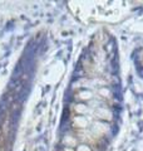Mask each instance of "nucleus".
<instances>
[{
    "label": "nucleus",
    "mask_w": 143,
    "mask_h": 151,
    "mask_svg": "<svg viewBox=\"0 0 143 151\" xmlns=\"http://www.w3.org/2000/svg\"><path fill=\"white\" fill-rule=\"evenodd\" d=\"M78 97H79V100H82V101H88L93 96H92V92L90 91H80L79 94H78Z\"/></svg>",
    "instance_id": "f257e3e1"
},
{
    "label": "nucleus",
    "mask_w": 143,
    "mask_h": 151,
    "mask_svg": "<svg viewBox=\"0 0 143 151\" xmlns=\"http://www.w3.org/2000/svg\"><path fill=\"white\" fill-rule=\"evenodd\" d=\"M75 151H92V147L87 144H80L75 147Z\"/></svg>",
    "instance_id": "f03ea898"
},
{
    "label": "nucleus",
    "mask_w": 143,
    "mask_h": 151,
    "mask_svg": "<svg viewBox=\"0 0 143 151\" xmlns=\"http://www.w3.org/2000/svg\"><path fill=\"white\" fill-rule=\"evenodd\" d=\"M0 151H3V150H0Z\"/></svg>",
    "instance_id": "39448f33"
},
{
    "label": "nucleus",
    "mask_w": 143,
    "mask_h": 151,
    "mask_svg": "<svg viewBox=\"0 0 143 151\" xmlns=\"http://www.w3.org/2000/svg\"><path fill=\"white\" fill-rule=\"evenodd\" d=\"M75 111H77V113H84L87 111V106L84 103H78V105H75Z\"/></svg>",
    "instance_id": "7ed1b4c3"
},
{
    "label": "nucleus",
    "mask_w": 143,
    "mask_h": 151,
    "mask_svg": "<svg viewBox=\"0 0 143 151\" xmlns=\"http://www.w3.org/2000/svg\"><path fill=\"white\" fill-rule=\"evenodd\" d=\"M63 151H75V149H73V147H69V146H65V147L63 149Z\"/></svg>",
    "instance_id": "20e7f679"
}]
</instances>
